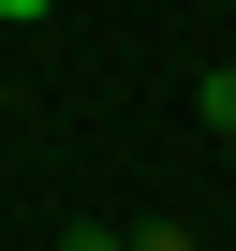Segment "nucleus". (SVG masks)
Here are the masks:
<instances>
[{
	"label": "nucleus",
	"instance_id": "nucleus-1",
	"mask_svg": "<svg viewBox=\"0 0 236 251\" xmlns=\"http://www.w3.org/2000/svg\"><path fill=\"white\" fill-rule=\"evenodd\" d=\"M207 118H221V133H236V74H207Z\"/></svg>",
	"mask_w": 236,
	"mask_h": 251
},
{
	"label": "nucleus",
	"instance_id": "nucleus-3",
	"mask_svg": "<svg viewBox=\"0 0 236 251\" xmlns=\"http://www.w3.org/2000/svg\"><path fill=\"white\" fill-rule=\"evenodd\" d=\"M74 251H133V236H74Z\"/></svg>",
	"mask_w": 236,
	"mask_h": 251
},
{
	"label": "nucleus",
	"instance_id": "nucleus-2",
	"mask_svg": "<svg viewBox=\"0 0 236 251\" xmlns=\"http://www.w3.org/2000/svg\"><path fill=\"white\" fill-rule=\"evenodd\" d=\"M0 15H15V30H30V15H59V0H0Z\"/></svg>",
	"mask_w": 236,
	"mask_h": 251
}]
</instances>
